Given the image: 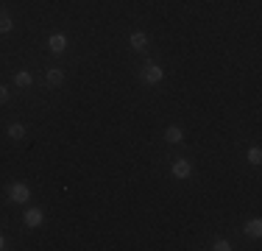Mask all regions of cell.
Wrapping results in <instances>:
<instances>
[{
	"label": "cell",
	"instance_id": "obj_1",
	"mask_svg": "<svg viewBox=\"0 0 262 251\" xmlns=\"http://www.w3.org/2000/svg\"><path fill=\"white\" fill-rule=\"evenodd\" d=\"M9 201L11 204H26V201H31V187L23 182H11L9 184Z\"/></svg>",
	"mask_w": 262,
	"mask_h": 251
},
{
	"label": "cell",
	"instance_id": "obj_2",
	"mask_svg": "<svg viewBox=\"0 0 262 251\" xmlns=\"http://www.w3.org/2000/svg\"><path fill=\"white\" fill-rule=\"evenodd\" d=\"M142 78H145V84H159V81L165 78V70L159 67L157 61H148V64L142 67Z\"/></svg>",
	"mask_w": 262,
	"mask_h": 251
},
{
	"label": "cell",
	"instance_id": "obj_3",
	"mask_svg": "<svg viewBox=\"0 0 262 251\" xmlns=\"http://www.w3.org/2000/svg\"><path fill=\"white\" fill-rule=\"evenodd\" d=\"M23 221H26L28 229H36V226L45 223V212L39 207H31V209H26V218H23Z\"/></svg>",
	"mask_w": 262,
	"mask_h": 251
},
{
	"label": "cell",
	"instance_id": "obj_4",
	"mask_svg": "<svg viewBox=\"0 0 262 251\" xmlns=\"http://www.w3.org/2000/svg\"><path fill=\"white\" fill-rule=\"evenodd\" d=\"M170 170H173V176H176V179H190V173H192V165L187 162V159H176Z\"/></svg>",
	"mask_w": 262,
	"mask_h": 251
},
{
	"label": "cell",
	"instance_id": "obj_5",
	"mask_svg": "<svg viewBox=\"0 0 262 251\" xmlns=\"http://www.w3.org/2000/svg\"><path fill=\"white\" fill-rule=\"evenodd\" d=\"M48 48H51V53H64V51H67V36H64V34H53L51 39H48Z\"/></svg>",
	"mask_w": 262,
	"mask_h": 251
},
{
	"label": "cell",
	"instance_id": "obj_6",
	"mask_svg": "<svg viewBox=\"0 0 262 251\" xmlns=\"http://www.w3.org/2000/svg\"><path fill=\"white\" fill-rule=\"evenodd\" d=\"M6 134H9V139H14V142H23V139H26V126H23V123H11L9 129H6Z\"/></svg>",
	"mask_w": 262,
	"mask_h": 251
},
{
	"label": "cell",
	"instance_id": "obj_7",
	"mask_svg": "<svg viewBox=\"0 0 262 251\" xmlns=\"http://www.w3.org/2000/svg\"><path fill=\"white\" fill-rule=\"evenodd\" d=\"M131 48H134V51H145V48H148V36L142 34V31H134V34H131Z\"/></svg>",
	"mask_w": 262,
	"mask_h": 251
},
{
	"label": "cell",
	"instance_id": "obj_8",
	"mask_svg": "<svg viewBox=\"0 0 262 251\" xmlns=\"http://www.w3.org/2000/svg\"><path fill=\"white\" fill-rule=\"evenodd\" d=\"M245 234H251V237H262V221H260V218H251V221L245 223Z\"/></svg>",
	"mask_w": 262,
	"mask_h": 251
},
{
	"label": "cell",
	"instance_id": "obj_9",
	"mask_svg": "<svg viewBox=\"0 0 262 251\" xmlns=\"http://www.w3.org/2000/svg\"><path fill=\"white\" fill-rule=\"evenodd\" d=\"M165 139H167V142H182L184 131L179 129V126H167V129H165Z\"/></svg>",
	"mask_w": 262,
	"mask_h": 251
},
{
	"label": "cell",
	"instance_id": "obj_10",
	"mask_svg": "<svg viewBox=\"0 0 262 251\" xmlns=\"http://www.w3.org/2000/svg\"><path fill=\"white\" fill-rule=\"evenodd\" d=\"M45 81H48L51 87H61V81H64V73L53 67V70H48V76H45Z\"/></svg>",
	"mask_w": 262,
	"mask_h": 251
},
{
	"label": "cell",
	"instance_id": "obj_11",
	"mask_svg": "<svg viewBox=\"0 0 262 251\" xmlns=\"http://www.w3.org/2000/svg\"><path fill=\"white\" fill-rule=\"evenodd\" d=\"M14 84H17V87H31V84H34V78H31L28 70H20L17 76H14Z\"/></svg>",
	"mask_w": 262,
	"mask_h": 251
},
{
	"label": "cell",
	"instance_id": "obj_12",
	"mask_svg": "<svg viewBox=\"0 0 262 251\" xmlns=\"http://www.w3.org/2000/svg\"><path fill=\"white\" fill-rule=\"evenodd\" d=\"M11 28H14V23H11V17L6 14V11H0V34H9Z\"/></svg>",
	"mask_w": 262,
	"mask_h": 251
},
{
	"label": "cell",
	"instance_id": "obj_13",
	"mask_svg": "<svg viewBox=\"0 0 262 251\" xmlns=\"http://www.w3.org/2000/svg\"><path fill=\"white\" fill-rule=\"evenodd\" d=\"M248 162H251V165H260V162H262V151H260L257 145L248 148Z\"/></svg>",
	"mask_w": 262,
	"mask_h": 251
},
{
	"label": "cell",
	"instance_id": "obj_14",
	"mask_svg": "<svg viewBox=\"0 0 262 251\" xmlns=\"http://www.w3.org/2000/svg\"><path fill=\"white\" fill-rule=\"evenodd\" d=\"M212 249H215V251H232V246H229L226 240H215V243H212Z\"/></svg>",
	"mask_w": 262,
	"mask_h": 251
},
{
	"label": "cell",
	"instance_id": "obj_15",
	"mask_svg": "<svg viewBox=\"0 0 262 251\" xmlns=\"http://www.w3.org/2000/svg\"><path fill=\"white\" fill-rule=\"evenodd\" d=\"M6 101H9V89L0 87V104H6Z\"/></svg>",
	"mask_w": 262,
	"mask_h": 251
},
{
	"label": "cell",
	"instance_id": "obj_16",
	"mask_svg": "<svg viewBox=\"0 0 262 251\" xmlns=\"http://www.w3.org/2000/svg\"><path fill=\"white\" fill-rule=\"evenodd\" d=\"M6 249V240H3V234H0V251Z\"/></svg>",
	"mask_w": 262,
	"mask_h": 251
}]
</instances>
